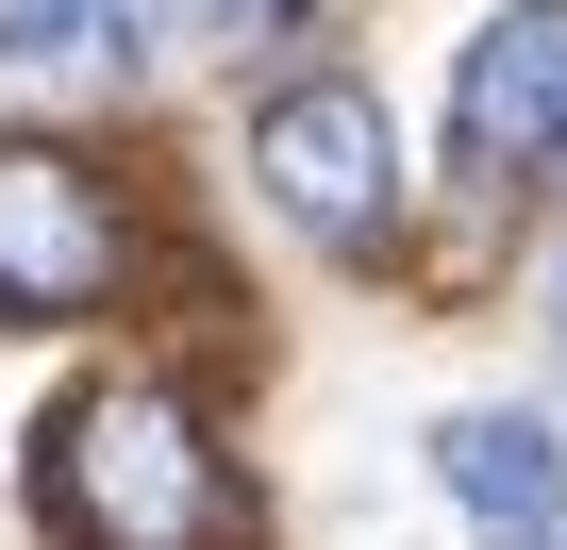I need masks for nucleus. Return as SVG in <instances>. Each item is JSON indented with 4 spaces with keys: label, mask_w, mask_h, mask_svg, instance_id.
<instances>
[{
    "label": "nucleus",
    "mask_w": 567,
    "mask_h": 550,
    "mask_svg": "<svg viewBox=\"0 0 567 550\" xmlns=\"http://www.w3.org/2000/svg\"><path fill=\"white\" fill-rule=\"evenodd\" d=\"M34 517H51V550H234L250 484L167 367H101L34 434Z\"/></svg>",
    "instance_id": "obj_1"
},
{
    "label": "nucleus",
    "mask_w": 567,
    "mask_h": 550,
    "mask_svg": "<svg viewBox=\"0 0 567 550\" xmlns=\"http://www.w3.org/2000/svg\"><path fill=\"white\" fill-rule=\"evenodd\" d=\"M134 267H151V217L101 151H51V134L0 151V318H117Z\"/></svg>",
    "instance_id": "obj_2"
},
{
    "label": "nucleus",
    "mask_w": 567,
    "mask_h": 550,
    "mask_svg": "<svg viewBox=\"0 0 567 550\" xmlns=\"http://www.w3.org/2000/svg\"><path fill=\"white\" fill-rule=\"evenodd\" d=\"M250 184H267L284 234H318L334 267H368L401 234V134H384V101L351 68H301V84L250 101Z\"/></svg>",
    "instance_id": "obj_3"
},
{
    "label": "nucleus",
    "mask_w": 567,
    "mask_h": 550,
    "mask_svg": "<svg viewBox=\"0 0 567 550\" xmlns=\"http://www.w3.org/2000/svg\"><path fill=\"white\" fill-rule=\"evenodd\" d=\"M567 151V0H501L451 68V167L467 184H534Z\"/></svg>",
    "instance_id": "obj_4"
},
{
    "label": "nucleus",
    "mask_w": 567,
    "mask_h": 550,
    "mask_svg": "<svg viewBox=\"0 0 567 550\" xmlns=\"http://www.w3.org/2000/svg\"><path fill=\"white\" fill-rule=\"evenodd\" d=\"M434 484H451V517H484L501 550H550V533H567V434L517 417V401H467V417L434 434Z\"/></svg>",
    "instance_id": "obj_5"
},
{
    "label": "nucleus",
    "mask_w": 567,
    "mask_h": 550,
    "mask_svg": "<svg viewBox=\"0 0 567 550\" xmlns=\"http://www.w3.org/2000/svg\"><path fill=\"white\" fill-rule=\"evenodd\" d=\"M151 0H0V68H134Z\"/></svg>",
    "instance_id": "obj_6"
},
{
    "label": "nucleus",
    "mask_w": 567,
    "mask_h": 550,
    "mask_svg": "<svg viewBox=\"0 0 567 550\" xmlns=\"http://www.w3.org/2000/svg\"><path fill=\"white\" fill-rule=\"evenodd\" d=\"M301 18H351V0H217V34H301Z\"/></svg>",
    "instance_id": "obj_7"
},
{
    "label": "nucleus",
    "mask_w": 567,
    "mask_h": 550,
    "mask_svg": "<svg viewBox=\"0 0 567 550\" xmlns=\"http://www.w3.org/2000/svg\"><path fill=\"white\" fill-rule=\"evenodd\" d=\"M534 301H550V334H567V234H550V250H534Z\"/></svg>",
    "instance_id": "obj_8"
},
{
    "label": "nucleus",
    "mask_w": 567,
    "mask_h": 550,
    "mask_svg": "<svg viewBox=\"0 0 567 550\" xmlns=\"http://www.w3.org/2000/svg\"><path fill=\"white\" fill-rule=\"evenodd\" d=\"M200 18H217V0H200Z\"/></svg>",
    "instance_id": "obj_9"
},
{
    "label": "nucleus",
    "mask_w": 567,
    "mask_h": 550,
    "mask_svg": "<svg viewBox=\"0 0 567 550\" xmlns=\"http://www.w3.org/2000/svg\"><path fill=\"white\" fill-rule=\"evenodd\" d=\"M550 167H567V151H550Z\"/></svg>",
    "instance_id": "obj_10"
}]
</instances>
